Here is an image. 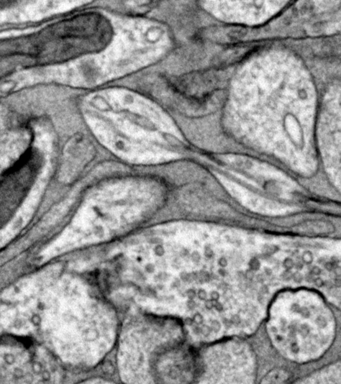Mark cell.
<instances>
[{"instance_id":"3957f363","label":"cell","mask_w":341,"mask_h":384,"mask_svg":"<svg viewBox=\"0 0 341 384\" xmlns=\"http://www.w3.org/2000/svg\"><path fill=\"white\" fill-rule=\"evenodd\" d=\"M243 31L242 30H236L235 32H231V38H240L243 36Z\"/></svg>"},{"instance_id":"6da1fadb","label":"cell","mask_w":341,"mask_h":384,"mask_svg":"<svg viewBox=\"0 0 341 384\" xmlns=\"http://www.w3.org/2000/svg\"><path fill=\"white\" fill-rule=\"evenodd\" d=\"M296 231L298 233L307 234V235H320V234H330L332 229L330 225L325 223L314 222L299 226Z\"/></svg>"},{"instance_id":"7a4b0ae2","label":"cell","mask_w":341,"mask_h":384,"mask_svg":"<svg viewBox=\"0 0 341 384\" xmlns=\"http://www.w3.org/2000/svg\"><path fill=\"white\" fill-rule=\"evenodd\" d=\"M289 378V373L283 369H275L269 373L264 377L262 383H284Z\"/></svg>"}]
</instances>
